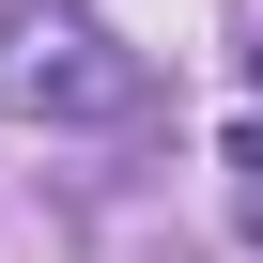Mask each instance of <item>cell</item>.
I'll use <instances>...</instances> for the list:
<instances>
[{"mask_svg": "<svg viewBox=\"0 0 263 263\" xmlns=\"http://www.w3.org/2000/svg\"><path fill=\"white\" fill-rule=\"evenodd\" d=\"M0 93H16L31 124H140L155 108V62L124 47L93 0H16V16H0Z\"/></svg>", "mask_w": 263, "mask_h": 263, "instance_id": "6da1fadb", "label": "cell"}]
</instances>
